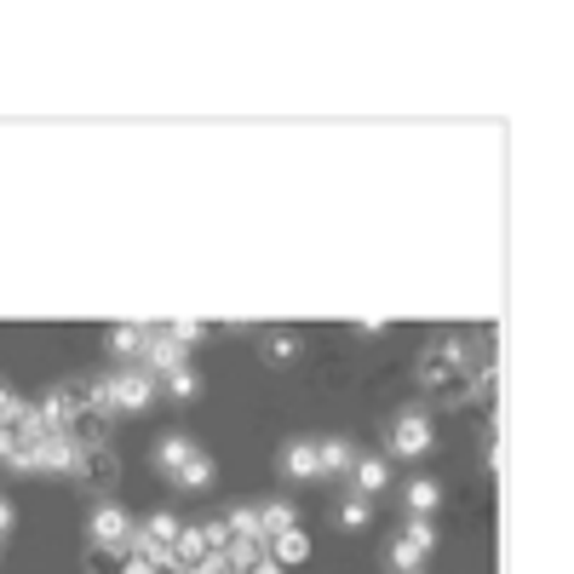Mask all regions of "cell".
<instances>
[{
	"instance_id": "9c48e42d",
	"label": "cell",
	"mask_w": 574,
	"mask_h": 574,
	"mask_svg": "<svg viewBox=\"0 0 574 574\" xmlns=\"http://www.w3.org/2000/svg\"><path fill=\"white\" fill-rule=\"evenodd\" d=\"M70 465H75V442H70V437H40V442H35V471L70 477Z\"/></svg>"
},
{
	"instance_id": "44dd1931",
	"label": "cell",
	"mask_w": 574,
	"mask_h": 574,
	"mask_svg": "<svg viewBox=\"0 0 574 574\" xmlns=\"http://www.w3.org/2000/svg\"><path fill=\"white\" fill-rule=\"evenodd\" d=\"M144 339H150L144 327H110V351H115L121 362H127V357H144Z\"/></svg>"
},
{
	"instance_id": "d4e9b609",
	"label": "cell",
	"mask_w": 574,
	"mask_h": 574,
	"mask_svg": "<svg viewBox=\"0 0 574 574\" xmlns=\"http://www.w3.org/2000/svg\"><path fill=\"white\" fill-rule=\"evenodd\" d=\"M7 535H12V506L0 500V540H7Z\"/></svg>"
},
{
	"instance_id": "8fae6325",
	"label": "cell",
	"mask_w": 574,
	"mask_h": 574,
	"mask_svg": "<svg viewBox=\"0 0 574 574\" xmlns=\"http://www.w3.org/2000/svg\"><path fill=\"white\" fill-rule=\"evenodd\" d=\"M351 465H357V448L345 437L316 442V471H322V477H351Z\"/></svg>"
},
{
	"instance_id": "6da1fadb",
	"label": "cell",
	"mask_w": 574,
	"mask_h": 574,
	"mask_svg": "<svg viewBox=\"0 0 574 574\" xmlns=\"http://www.w3.org/2000/svg\"><path fill=\"white\" fill-rule=\"evenodd\" d=\"M155 391H161V385L144 374V367H115L110 379H92V408H98V414H110V420L144 414V408L155 402Z\"/></svg>"
},
{
	"instance_id": "9a60e30c",
	"label": "cell",
	"mask_w": 574,
	"mask_h": 574,
	"mask_svg": "<svg viewBox=\"0 0 574 574\" xmlns=\"http://www.w3.org/2000/svg\"><path fill=\"white\" fill-rule=\"evenodd\" d=\"M402 506H408V511H414V517H430V511H437V506H442V488H437V483H430V477H414V483H408V488H402Z\"/></svg>"
},
{
	"instance_id": "7c38bea8",
	"label": "cell",
	"mask_w": 574,
	"mask_h": 574,
	"mask_svg": "<svg viewBox=\"0 0 574 574\" xmlns=\"http://www.w3.org/2000/svg\"><path fill=\"white\" fill-rule=\"evenodd\" d=\"M259 357L271 367H287L299 357V334H294V327H264V334H259Z\"/></svg>"
},
{
	"instance_id": "277c9868",
	"label": "cell",
	"mask_w": 574,
	"mask_h": 574,
	"mask_svg": "<svg viewBox=\"0 0 574 574\" xmlns=\"http://www.w3.org/2000/svg\"><path fill=\"white\" fill-rule=\"evenodd\" d=\"M133 528H138V523H133L115 500H98V506H92V517H87V540H92V546H115V551H127V546H133Z\"/></svg>"
},
{
	"instance_id": "7402d4cb",
	"label": "cell",
	"mask_w": 574,
	"mask_h": 574,
	"mask_svg": "<svg viewBox=\"0 0 574 574\" xmlns=\"http://www.w3.org/2000/svg\"><path fill=\"white\" fill-rule=\"evenodd\" d=\"M224 563H230V574H282L264 551H253V558H236V551H224Z\"/></svg>"
},
{
	"instance_id": "7a4b0ae2",
	"label": "cell",
	"mask_w": 574,
	"mask_h": 574,
	"mask_svg": "<svg viewBox=\"0 0 574 574\" xmlns=\"http://www.w3.org/2000/svg\"><path fill=\"white\" fill-rule=\"evenodd\" d=\"M465 339H437L430 351L420 357V385L430 397H471V385H465Z\"/></svg>"
},
{
	"instance_id": "52a82bcc",
	"label": "cell",
	"mask_w": 574,
	"mask_h": 574,
	"mask_svg": "<svg viewBox=\"0 0 574 574\" xmlns=\"http://www.w3.org/2000/svg\"><path fill=\"white\" fill-rule=\"evenodd\" d=\"M391 454H397V460L430 454V420L420 414V408H402V414L391 420Z\"/></svg>"
},
{
	"instance_id": "603a6c76",
	"label": "cell",
	"mask_w": 574,
	"mask_h": 574,
	"mask_svg": "<svg viewBox=\"0 0 574 574\" xmlns=\"http://www.w3.org/2000/svg\"><path fill=\"white\" fill-rule=\"evenodd\" d=\"M167 334L184 345V351H190V345H201V339L213 334V327H201V322H167Z\"/></svg>"
},
{
	"instance_id": "2e32d148",
	"label": "cell",
	"mask_w": 574,
	"mask_h": 574,
	"mask_svg": "<svg viewBox=\"0 0 574 574\" xmlns=\"http://www.w3.org/2000/svg\"><path fill=\"white\" fill-rule=\"evenodd\" d=\"M259 528H264V540H271V535H287V528H299L294 500H271V506H259Z\"/></svg>"
},
{
	"instance_id": "30bf717a",
	"label": "cell",
	"mask_w": 574,
	"mask_h": 574,
	"mask_svg": "<svg viewBox=\"0 0 574 574\" xmlns=\"http://www.w3.org/2000/svg\"><path fill=\"white\" fill-rule=\"evenodd\" d=\"M282 477L287 483H316L322 471H316V442H287L282 448Z\"/></svg>"
},
{
	"instance_id": "e0dca14e",
	"label": "cell",
	"mask_w": 574,
	"mask_h": 574,
	"mask_svg": "<svg viewBox=\"0 0 574 574\" xmlns=\"http://www.w3.org/2000/svg\"><path fill=\"white\" fill-rule=\"evenodd\" d=\"M213 477H219V471H213V460H208V454H196V460H190V465H184L178 477H173V483L184 488V495H201V488H213Z\"/></svg>"
},
{
	"instance_id": "d6986e66",
	"label": "cell",
	"mask_w": 574,
	"mask_h": 574,
	"mask_svg": "<svg viewBox=\"0 0 574 574\" xmlns=\"http://www.w3.org/2000/svg\"><path fill=\"white\" fill-rule=\"evenodd\" d=\"M367 517H374V506H367L362 495H345L339 511H334V523H339V528H367Z\"/></svg>"
},
{
	"instance_id": "3957f363",
	"label": "cell",
	"mask_w": 574,
	"mask_h": 574,
	"mask_svg": "<svg viewBox=\"0 0 574 574\" xmlns=\"http://www.w3.org/2000/svg\"><path fill=\"white\" fill-rule=\"evenodd\" d=\"M70 477L80 488H92V495H110L115 477H121V460H115V448H75V465H70Z\"/></svg>"
},
{
	"instance_id": "4fadbf2b",
	"label": "cell",
	"mask_w": 574,
	"mask_h": 574,
	"mask_svg": "<svg viewBox=\"0 0 574 574\" xmlns=\"http://www.w3.org/2000/svg\"><path fill=\"white\" fill-rule=\"evenodd\" d=\"M196 454H201V448H196L190 437H178V430H167V437H161V442H155V465H161V471H167V477H178V471H184V465H190Z\"/></svg>"
},
{
	"instance_id": "484cf974",
	"label": "cell",
	"mask_w": 574,
	"mask_h": 574,
	"mask_svg": "<svg viewBox=\"0 0 574 574\" xmlns=\"http://www.w3.org/2000/svg\"><path fill=\"white\" fill-rule=\"evenodd\" d=\"M12 408H17V397L7 391V385H0V414H12Z\"/></svg>"
},
{
	"instance_id": "ba28073f",
	"label": "cell",
	"mask_w": 574,
	"mask_h": 574,
	"mask_svg": "<svg viewBox=\"0 0 574 574\" xmlns=\"http://www.w3.org/2000/svg\"><path fill=\"white\" fill-rule=\"evenodd\" d=\"M351 488L367 500V495H385L391 488V465H385L379 454H357V465H351Z\"/></svg>"
},
{
	"instance_id": "ffe728a7",
	"label": "cell",
	"mask_w": 574,
	"mask_h": 574,
	"mask_svg": "<svg viewBox=\"0 0 574 574\" xmlns=\"http://www.w3.org/2000/svg\"><path fill=\"white\" fill-rule=\"evenodd\" d=\"M121 558H127V551H115V546H87L80 569H87V574H121Z\"/></svg>"
},
{
	"instance_id": "8992f818",
	"label": "cell",
	"mask_w": 574,
	"mask_h": 574,
	"mask_svg": "<svg viewBox=\"0 0 574 574\" xmlns=\"http://www.w3.org/2000/svg\"><path fill=\"white\" fill-rule=\"evenodd\" d=\"M437 546V535H430V517H414L402 528V535L391 540V569L397 574H420V563H425V551Z\"/></svg>"
},
{
	"instance_id": "4316f807",
	"label": "cell",
	"mask_w": 574,
	"mask_h": 574,
	"mask_svg": "<svg viewBox=\"0 0 574 574\" xmlns=\"http://www.w3.org/2000/svg\"><path fill=\"white\" fill-rule=\"evenodd\" d=\"M0 558H7V540H0Z\"/></svg>"
},
{
	"instance_id": "ac0fdd59",
	"label": "cell",
	"mask_w": 574,
	"mask_h": 574,
	"mask_svg": "<svg viewBox=\"0 0 574 574\" xmlns=\"http://www.w3.org/2000/svg\"><path fill=\"white\" fill-rule=\"evenodd\" d=\"M161 391H167L173 402H196V397H201V379H196V367H190V362H184V367H173V374L161 379Z\"/></svg>"
},
{
	"instance_id": "cb8c5ba5",
	"label": "cell",
	"mask_w": 574,
	"mask_h": 574,
	"mask_svg": "<svg viewBox=\"0 0 574 574\" xmlns=\"http://www.w3.org/2000/svg\"><path fill=\"white\" fill-rule=\"evenodd\" d=\"M155 569H161V563L144 558V551H133V546H127V558H121V574H155Z\"/></svg>"
},
{
	"instance_id": "5bb4252c",
	"label": "cell",
	"mask_w": 574,
	"mask_h": 574,
	"mask_svg": "<svg viewBox=\"0 0 574 574\" xmlns=\"http://www.w3.org/2000/svg\"><path fill=\"white\" fill-rule=\"evenodd\" d=\"M264 558H271L276 569H287V563H304V558H311V540H304V528H287V535H271V546H264Z\"/></svg>"
},
{
	"instance_id": "5b68a950",
	"label": "cell",
	"mask_w": 574,
	"mask_h": 574,
	"mask_svg": "<svg viewBox=\"0 0 574 574\" xmlns=\"http://www.w3.org/2000/svg\"><path fill=\"white\" fill-rule=\"evenodd\" d=\"M173 540H178V517H173V511H155V517H144L133 528V551H144V558H155V563L173 558Z\"/></svg>"
}]
</instances>
